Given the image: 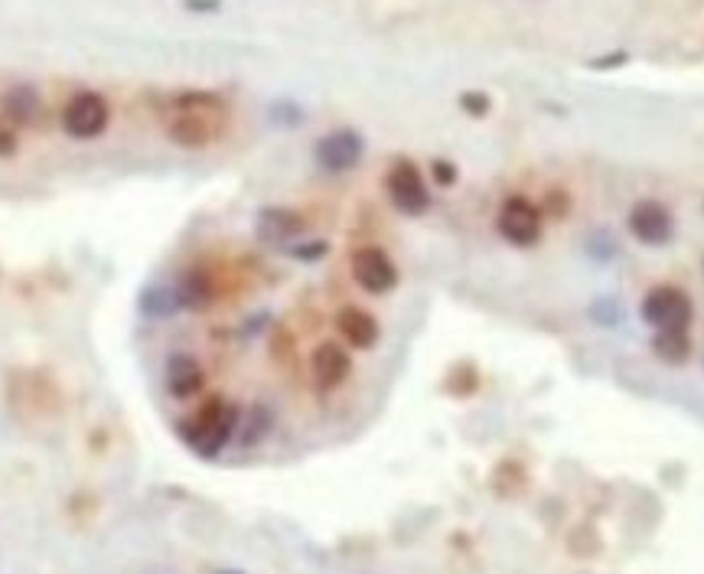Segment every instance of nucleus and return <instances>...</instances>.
Returning <instances> with one entry per match:
<instances>
[{
  "label": "nucleus",
  "instance_id": "nucleus-19",
  "mask_svg": "<svg viewBox=\"0 0 704 574\" xmlns=\"http://www.w3.org/2000/svg\"><path fill=\"white\" fill-rule=\"evenodd\" d=\"M457 101H460V111L470 114V118H486L490 108H493V98L486 92H463Z\"/></svg>",
  "mask_w": 704,
  "mask_h": 574
},
{
  "label": "nucleus",
  "instance_id": "nucleus-8",
  "mask_svg": "<svg viewBox=\"0 0 704 574\" xmlns=\"http://www.w3.org/2000/svg\"><path fill=\"white\" fill-rule=\"evenodd\" d=\"M352 282L362 287L365 294H388L398 287V265L392 262V255L378 245H362L355 249L350 258Z\"/></svg>",
  "mask_w": 704,
  "mask_h": 574
},
{
  "label": "nucleus",
  "instance_id": "nucleus-21",
  "mask_svg": "<svg viewBox=\"0 0 704 574\" xmlns=\"http://www.w3.org/2000/svg\"><path fill=\"white\" fill-rule=\"evenodd\" d=\"M629 63V53L626 49H616L614 56H597V59H587V69H604V73H610V69H619V66H626Z\"/></svg>",
  "mask_w": 704,
  "mask_h": 574
},
{
  "label": "nucleus",
  "instance_id": "nucleus-13",
  "mask_svg": "<svg viewBox=\"0 0 704 574\" xmlns=\"http://www.w3.org/2000/svg\"><path fill=\"white\" fill-rule=\"evenodd\" d=\"M333 323H337V333L350 343L352 350H372L382 340L378 320L369 310H362V307H343V310H337Z\"/></svg>",
  "mask_w": 704,
  "mask_h": 574
},
{
  "label": "nucleus",
  "instance_id": "nucleus-18",
  "mask_svg": "<svg viewBox=\"0 0 704 574\" xmlns=\"http://www.w3.org/2000/svg\"><path fill=\"white\" fill-rule=\"evenodd\" d=\"M267 431H271V411H267L264 405H255V408H252V415L245 418L242 444H245V448H255Z\"/></svg>",
  "mask_w": 704,
  "mask_h": 574
},
{
  "label": "nucleus",
  "instance_id": "nucleus-23",
  "mask_svg": "<svg viewBox=\"0 0 704 574\" xmlns=\"http://www.w3.org/2000/svg\"><path fill=\"white\" fill-rule=\"evenodd\" d=\"M16 131H13V124L10 121H0V161L3 157H13L16 154Z\"/></svg>",
  "mask_w": 704,
  "mask_h": 574
},
{
  "label": "nucleus",
  "instance_id": "nucleus-17",
  "mask_svg": "<svg viewBox=\"0 0 704 574\" xmlns=\"http://www.w3.org/2000/svg\"><path fill=\"white\" fill-rule=\"evenodd\" d=\"M141 310L144 317H154V320H167L179 310V300H176V287L174 285H151L144 294H141Z\"/></svg>",
  "mask_w": 704,
  "mask_h": 574
},
{
  "label": "nucleus",
  "instance_id": "nucleus-1",
  "mask_svg": "<svg viewBox=\"0 0 704 574\" xmlns=\"http://www.w3.org/2000/svg\"><path fill=\"white\" fill-rule=\"evenodd\" d=\"M222 111H226V101L212 92H183L174 101V118L167 121V137L176 147L202 151L219 137Z\"/></svg>",
  "mask_w": 704,
  "mask_h": 574
},
{
  "label": "nucleus",
  "instance_id": "nucleus-10",
  "mask_svg": "<svg viewBox=\"0 0 704 574\" xmlns=\"http://www.w3.org/2000/svg\"><path fill=\"white\" fill-rule=\"evenodd\" d=\"M352 356L350 350L337 340H323L317 343V350L310 353V379L320 391H333L350 379Z\"/></svg>",
  "mask_w": 704,
  "mask_h": 574
},
{
  "label": "nucleus",
  "instance_id": "nucleus-2",
  "mask_svg": "<svg viewBox=\"0 0 704 574\" xmlns=\"http://www.w3.org/2000/svg\"><path fill=\"white\" fill-rule=\"evenodd\" d=\"M239 424H242L239 405H232V401L216 395L189 421L179 424V434L199 457H216V454H222L229 448V441L239 431Z\"/></svg>",
  "mask_w": 704,
  "mask_h": 574
},
{
  "label": "nucleus",
  "instance_id": "nucleus-20",
  "mask_svg": "<svg viewBox=\"0 0 704 574\" xmlns=\"http://www.w3.org/2000/svg\"><path fill=\"white\" fill-rule=\"evenodd\" d=\"M287 252L300 262H317L330 252V245L327 242H307V245H287Z\"/></svg>",
  "mask_w": 704,
  "mask_h": 574
},
{
  "label": "nucleus",
  "instance_id": "nucleus-9",
  "mask_svg": "<svg viewBox=\"0 0 704 574\" xmlns=\"http://www.w3.org/2000/svg\"><path fill=\"white\" fill-rule=\"evenodd\" d=\"M314 157L327 174H350L365 157V141L352 128H337V131H330V134H323L317 141Z\"/></svg>",
  "mask_w": 704,
  "mask_h": 574
},
{
  "label": "nucleus",
  "instance_id": "nucleus-4",
  "mask_svg": "<svg viewBox=\"0 0 704 574\" xmlns=\"http://www.w3.org/2000/svg\"><path fill=\"white\" fill-rule=\"evenodd\" d=\"M385 192L402 216H425L431 209V187L421 167L408 157H398L385 174Z\"/></svg>",
  "mask_w": 704,
  "mask_h": 574
},
{
  "label": "nucleus",
  "instance_id": "nucleus-25",
  "mask_svg": "<svg viewBox=\"0 0 704 574\" xmlns=\"http://www.w3.org/2000/svg\"><path fill=\"white\" fill-rule=\"evenodd\" d=\"M219 574H242V572H219Z\"/></svg>",
  "mask_w": 704,
  "mask_h": 574
},
{
  "label": "nucleus",
  "instance_id": "nucleus-3",
  "mask_svg": "<svg viewBox=\"0 0 704 574\" xmlns=\"http://www.w3.org/2000/svg\"><path fill=\"white\" fill-rule=\"evenodd\" d=\"M639 317L652 330H689V323L695 320V303L682 287L656 285L646 290Z\"/></svg>",
  "mask_w": 704,
  "mask_h": 574
},
{
  "label": "nucleus",
  "instance_id": "nucleus-12",
  "mask_svg": "<svg viewBox=\"0 0 704 574\" xmlns=\"http://www.w3.org/2000/svg\"><path fill=\"white\" fill-rule=\"evenodd\" d=\"M164 385H167V391H170L174 398L186 401V398H193V395L202 391V385H206V369H202V363H199L196 356H189V353H174V356L167 360V369H164Z\"/></svg>",
  "mask_w": 704,
  "mask_h": 574
},
{
  "label": "nucleus",
  "instance_id": "nucleus-11",
  "mask_svg": "<svg viewBox=\"0 0 704 574\" xmlns=\"http://www.w3.org/2000/svg\"><path fill=\"white\" fill-rule=\"evenodd\" d=\"M307 232V219L287 206H264L255 216V235L267 245H290Z\"/></svg>",
  "mask_w": 704,
  "mask_h": 574
},
{
  "label": "nucleus",
  "instance_id": "nucleus-24",
  "mask_svg": "<svg viewBox=\"0 0 704 574\" xmlns=\"http://www.w3.org/2000/svg\"><path fill=\"white\" fill-rule=\"evenodd\" d=\"M183 7L193 10V13H216L222 3L219 0H183Z\"/></svg>",
  "mask_w": 704,
  "mask_h": 574
},
{
  "label": "nucleus",
  "instance_id": "nucleus-6",
  "mask_svg": "<svg viewBox=\"0 0 704 574\" xmlns=\"http://www.w3.org/2000/svg\"><path fill=\"white\" fill-rule=\"evenodd\" d=\"M629 235L646 249H662L675 239V216L659 199H639L626 216Z\"/></svg>",
  "mask_w": 704,
  "mask_h": 574
},
{
  "label": "nucleus",
  "instance_id": "nucleus-5",
  "mask_svg": "<svg viewBox=\"0 0 704 574\" xmlns=\"http://www.w3.org/2000/svg\"><path fill=\"white\" fill-rule=\"evenodd\" d=\"M496 229L499 235L516 245V249H531L541 242V232H544V212L541 206H535L528 196H506V202L499 206V216H496Z\"/></svg>",
  "mask_w": 704,
  "mask_h": 574
},
{
  "label": "nucleus",
  "instance_id": "nucleus-7",
  "mask_svg": "<svg viewBox=\"0 0 704 574\" xmlns=\"http://www.w3.org/2000/svg\"><path fill=\"white\" fill-rule=\"evenodd\" d=\"M111 124V104L98 92H79L63 108V131L76 141H95Z\"/></svg>",
  "mask_w": 704,
  "mask_h": 574
},
{
  "label": "nucleus",
  "instance_id": "nucleus-15",
  "mask_svg": "<svg viewBox=\"0 0 704 574\" xmlns=\"http://www.w3.org/2000/svg\"><path fill=\"white\" fill-rule=\"evenodd\" d=\"M652 353L662 363H669V366L689 363V356H692V336H689V330H656Z\"/></svg>",
  "mask_w": 704,
  "mask_h": 574
},
{
  "label": "nucleus",
  "instance_id": "nucleus-16",
  "mask_svg": "<svg viewBox=\"0 0 704 574\" xmlns=\"http://www.w3.org/2000/svg\"><path fill=\"white\" fill-rule=\"evenodd\" d=\"M176 300H179V310H199L212 300V282L209 275L202 272H189L176 282Z\"/></svg>",
  "mask_w": 704,
  "mask_h": 574
},
{
  "label": "nucleus",
  "instance_id": "nucleus-22",
  "mask_svg": "<svg viewBox=\"0 0 704 574\" xmlns=\"http://www.w3.org/2000/svg\"><path fill=\"white\" fill-rule=\"evenodd\" d=\"M431 174H435V184H438V187H453V184H457V167H453L450 161H443V157H438V161L431 164Z\"/></svg>",
  "mask_w": 704,
  "mask_h": 574
},
{
  "label": "nucleus",
  "instance_id": "nucleus-14",
  "mask_svg": "<svg viewBox=\"0 0 704 574\" xmlns=\"http://www.w3.org/2000/svg\"><path fill=\"white\" fill-rule=\"evenodd\" d=\"M0 111L13 128H30L43 111V98L30 82H16L0 98Z\"/></svg>",
  "mask_w": 704,
  "mask_h": 574
}]
</instances>
